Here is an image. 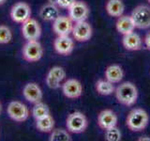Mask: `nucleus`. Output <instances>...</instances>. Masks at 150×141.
I'll return each mask as SVG.
<instances>
[{
  "mask_svg": "<svg viewBox=\"0 0 150 141\" xmlns=\"http://www.w3.org/2000/svg\"><path fill=\"white\" fill-rule=\"evenodd\" d=\"M147 1H148V2H149V3H150V0H147Z\"/></svg>",
  "mask_w": 150,
  "mask_h": 141,
  "instance_id": "nucleus-35",
  "label": "nucleus"
},
{
  "mask_svg": "<svg viewBox=\"0 0 150 141\" xmlns=\"http://www.w3.org/2000/svg\"><path fill=\"white\" fill-rule=\"evenodd\" d=\"M115 98L118 103L126 106H132L138 100V88L133 83L123 82L115 90Z\"/></svg>",
  "mask_w": 150,
  "mask_h": 141,
  "instance_id": "nucleus-1",
  "label": "nucleus"
},
{
  "mask_svg": "<svg viewBox=\"0 0 150 141\" xmlns=\"http://www.w3.org/2000/svg\"><path fill=\"white\" fill-rule=\"evenodd\" d=\"M104 137L107 141H120L122 138V133L119 128L114 126L105 130Z\"/></svg>",
  "mask_w": 150,
  "mask_h": 141,
  "instance_id": "nucleus-25",
  "label": "nucleus"
},
{
  "mask_svg": "<svg viewBox=\"0 0 150 141\" xmlns=\"http://www.w3.org/2000/svg\"><path fill=\"white\" fill-rule=\"evenodd\" d=\"M23 95L27 102H29L30 103H34V105L37 103L41 102L42 97H43L40 87L34 82L27 83L23 87Z\"/></svg>",
  "mask_w": 150,
  "mask_h": 141,
  "instance_id": "nucleus-14",
  "label": "nucleus"
},
{
  "mask_svg": "<svg viewBox=\"0 0 150 141\" xmlns=\"http://www.w3.org/2000/svg\"><path fill=\"white\" fill-rule=\"evenodd\" d=\"M1 110H2V106H1V103H0V113H1Z\"/></svg>",
  "mask_w": 150,
  "mask_h": 141,
  "instance_id": "nucleus-34",
  "label": "nucleus"
},
{
  "mask_svg": "<svg viewBox=\"0 0 150 141\" xmlns=\"http://www.w3.org/2000/svg\"><path fill=\"white\" fill-rule=\"evenodd\" d=\"M71 34L75 41L80 42H84L91 39V37L93 35V29L91 25L88 22L80 21L75 23Z\"/></svg>",
  "mask_w": 150,
  "mask_h": 141,
  "instance_id": "nucleus-8",
  "label": "nucleus"
},
{
  "mask_svg": "<svg viewBox=\"0 0 150 141\" xmlns=\"http://www.w3.org/2000/svg\"><path fill=\"white\" fill-rule=\"evenodd\" d=\"M57 2H58V0H48V3L54 4V5H57Z\"/></svg>",
  "mask_w": 150,
  "mask_h": 141,
  "instance_id": "nucleus-31",
  "label": "nucleus"
},
{
  "mask_svg": "<svg viewBox=\"0 0 150 141\" xmlns=\"http://www.w3.org/2000/svg\"><path fill=\"white\" fill-rule=\"evenodd\" d=\"M36 127L41 133H51L54 128V120L51 115L36 120Z\"/></svg>",
  "mask_w": 150,
  "mask_h": 141,
  "instance_id": "nucleus-21",
  "label": "nucleus"
},
{
  "mask_svg": "<svg viewBox=\"0 0 150 141\" xmlns=\"http://www.w3.org/2000/svg\"><path fill=\"white\" fill-rule=\"evenodd\" d=\"M96 90L97 92L102 96H109L115 93V88L114 84L108 81L106 79H100L96 82Z\"/></svg>",
  "mask_w": 150,
  "mask_h": 141,
  "instance_id": "nucleus-22",
  "label": "nucleus"
},
{
  "mask_svg": "<svg viewBox=\"0 0 150 141\" xmlns=\"http://www.w3.org/2000/svg\"><path fill=\"white\" fill-rule=\"evenodd\" d=\"M48 74L52 75V76H54V78H56L57 80H59L60 82H62L63 80L65 79L66 77V72L65 70L60 67V66H54V67L51 68Z\"/></svg>",
  "mask_w": 150,
  "mask_h": 141,
  "instance_id": "nucleus-27",
  "label": "nucleus"
},
{
  "mask_svg": "<svg viewBox=\"0 0 150 141\" xmlns=\"http://www.w3.org/2000/svg\"><path fill=\"white\" fill-rule=\"evenodd\" d=\"M73 26V21L69 16L59 15L53 23V30L57 36H66L72 32Z\"/></svg>",
  "mask_w": 150,
  "mask_h": 141,
  "instance_id": "nucleus-11",
  "label": "nucleus"
},
{
  "mask_svg": "<svg viewBox=\"0 0 150 141\" xmlns=\"http://www.w3.org/2000/svg\"><path fill=\"white\" fill-rule=\"evenodd\" d=\"M32 115L35 118V120H39L50 115V109L46 103L42 102L37 103L32 109Z\"/></svg>",
  "mask_w": 150,
  "mask_h": 141,
  "instance_id": "nucleus-24",
  "label": "nucleus"
},
{
  "mask_svg": "<svg viewBox=\"0 0 150 141\" xmlns=\"http://www.w3.org/2000/svg\"><path fill=\"white\" fill-rule=\"evenodd\" d=\"M76 1V0H58L57 2V6L61 9H69L71 5Z\"/></svg>",
  "mask_w": 150,
  "mask_h": 141,
  "instance_id": "nucleus-29",
  "label": "nucleus"
},
{
  "mask_svg": "<svg viewBox=\"0 0 150 141\" xmlns=\"http://www.w3.org/2000/svg\"><path fill=\"white\" fill-rule=\"evenodd\" d=\"M23 56L28 62H37L43 56V47L39 41H27L23 47Z\"/></svg>",
  "mask_w": 150,
  "mask_h": 141,
  "instance_id": "nucleus-5",
  "label": "nucleus"
},
{
  "mask_svg": "<svg viewBox=\"0 0 150 141\" xmlns=\"http://www.w3.org/2000/svg\"><path fill=\"white\" fill-rule=\"evenodd\" d=\"M145 137H146V136H142V138H139V140H145V139L150 140V137H148V138H145Z\"/></svg>",
  "mask_w": 150,
  "mask_h": 141,
  "instance_id": "nucleus-32",
  "label": "nucleus"
},
{
  "mask_svg": "<svg viewBox=\"0 0 150 141\" xmlns=\"http://www.w3.org/2000/svg\"><path fill=\"white\" fill-rule=\"evenodd\" d=\"M134 26L139 29H146L150 27V7L147 5H139L130 14Z\"/></svg>",
  "mask_w": 150,
  "mask_h": 141,
  "instance_id": "nucleus-4",
  "label": "nucleus"
},
{
  "mask_svg": "<svg viewBox=\"0 0 150 141\" xmlns=\"http://www.w3.org/2000/svg\"><path fill=\"white\" fill-rule=\"evenodd\" d=\"M117 121H118V118L111 109H104L98 115V125L104 131L111 127L116 126Z\"/></svg>",
  "mask_w": 150,
  "mask_h": 141,
  "instance_id": "nucleus-15",
  "label": "nucleus"
},
{
  "mask_svg": "<svg viewBox=\"0 0 150 141\" xmlns=\"http://www.w3.org/2000/svg\"><path fill=\"white\" fill-rule=\"evenodd\" d=\"M144 41L145 47H146L148 50H150V32H148L146 34V36L144 37Z\"/></svg>",
  "mask_w": 150,
  "mask_h": 141,
  "instance_id": "nucleus-30",
  "label": "nucleus"
},
{
  "mask_svg": "<svg viewBox=\"0 0 150 141\" xmlns=\"http://www.w3.org/2000/svg\"><path fill=\"white\" fill-rule=\"evenodd\" d=\"M22 34L26 41H38L41 35V27L36 19L29 18L22 24Z\"/></svg>",
  "mask_w": 150,
  "mask_h": 141,
  "instance_id": "nucleus-7",
  "label": "nucleus"
},
{
  "mask_svg": "<svg viewBox=\"0 0 150 141\" xmlns=\"http://www.w3.org/2000/svg\"><path fill=\"white\" fill-rule=\"evenodd\" d=\"M62 91L69 99H78L83 94V85L77 79L69 78L62 85Z\"/></svg>",
  "mask_w": 150,
  "mask_h": 141,
  "instance_id": "nucleus-12",
  "label": "nucleus"
},
{
  "mask_svg": "<svg viewBox=\"0 0 150 141\" xmlns=\"http://www.w3.org/2000/svg\"><path fill=\"white\" fill-rule=\"evenodd\" d=\"M105 79L112 84L120 83L124 77V70L118 64H112L108 66L105 70Z\"/></svg>",
  "mask_w": 150,
  "mask_h": 141,
  "instance_id": "nucleus-19",
  "label": "nucleus"
},
{
  "mask_svg": "<svg viewBox=\"0 0 150 141\" xmlns=\"http://www.w3.org/2000/svg\"><path fill=\"white\" fill-rule=\"evenodd\" d=\"M12 39L11 28L7 26L0 25V44H7Z\"/></svg>",
  "mask_w": 150,
  "mask_h": 141,
  "instance_id": "nucleus-26",
  "label": "nucleus"
},
{
  "mask_svg": "<svg viewBox=\"0 0 150 141\" xmlns=\"http://www.w3.org/2000/svg\"><path fill=\"white\" fill-rule=\"evenodd\" d=\"M11 20L18 24H23L29 18H31L30 6L25 2H17L12 6L11 9Z\"/></svg>",
  "mask_w": 150,
  "mask_h": 141,
  "instance_id": "nucleus-9",
  "label": "nucleus"
},
{
  "mask_svg": "<svg viewBox=\"0 0 150 141\" xmlns=\"http://www.w3.org/2000/svg\"><path fill=\"white\" fill-rule=\"evenodd\" d=\"M7 112L8 117L11 120L17 122L25 121L29 117V109L28 107L19 101H12L8 103Z\"/></svg>",
  "mask_w": 150,
  "mask_h": 141,
  "instance_id": "nucleus-6",
  "label": "nucleus"
},
{
  "mask_svg": "<svg viewBox=\"0 0 150 141\" xmlns=\"http://www.w3.org/2000/svg\"><path fill=\"white\" fill-rule=\"evenodd\" d=\"M89 13L90 9L87 4L83 1H75L69 9V17L75 23L86 21L89 16Z\"/></svg>",
  "mask_w": 150,
  "mask_h": 141,
  "instance_id": "nucleus-10",
  "label": "nucleus"
},
{
  "mask_svg": "<svg viewBox=\"0 0 150 141\" xmlns=\"http://www.w3.org/2000/svg\"><path fill=\"white\" fill-rule=\"evenodd\" d=\"M88 121L86 115L80 111L70 113L66 120V127L69 133L81 134L86 130Z\"/></svg>",
  "mask_w": 150,
  "mask_h": 141,
  "instance_id": "nucleus-3",
  "label": "nucleus"
},
{
  "mask_svg": "<svg viewBox=\"0 0 150 141\" xmlns=\"http://www.w3.org/2000/svg\"><path fill=\"white\" fill-rule=\"evenodd\" d=\"M54 47L56 53L63 56L70 55L74 49V41L69 35L66 36H57L54 40Z\"/></svg>",
  "mask_w": 150,
  "mask_h": 141,
  "instance_id": "nucleus-13",
  "label": "nucleus"
},
{
  "mask_svg": "<svg viewBox=\"0 0 150 141\" xmlns=\"http://www.w3.org/2000/svg\"><path fill=\"white\" fill-rule=\"evenodd\" d=\"M60 81L54 78V76H52L50 74H47L46 76V84L50 88L52 89H57L60 88Z\"/></svg>",
  "mask_w": 150,
  "mask_h": 141,
  "instance_id": "nucleus-28",
  "label": "nucleus"
},
{
  "mask_svg": "<svg viewBox=\"0 0 150 141\" xmlns=\"http://www.w3.org/2000/svg\"><path fill=\"white\" fill-rule=\"evenodd\" d=\"M115 27L116 30L122 35H127L131 32H134V29L136 28L130 15H121L117 18Z\"/></svg>",
  "mask_w": 150,
  "mask_h": 141,
  "instance_id": "nucleus-17",
  "label": "nucleus"
},
{
  "mask_svg": "<svg viewBox=\"0 0 150 141\" xmlns=\"http://www.w3.org/2000/svg\"><path fill=\"white\" fill-rule=\"evenodd\" d=\"M49 140L50 141H71L72 138L68 130L54 128V130L51 132Z\"/></svg>",
  "mask_w": 150,
  "mask_h": 141,
  "instance_id": "nucleus-23",
  "label": "nucleus"
},
{
  "mask_svg": "<svg viewBox=\"0 0 150 141\" xmlns=\"http://www.w3.org/2000/svg\"><path fill=\"white\" fill-rule=\"evenodd\" d=\"M105 9L110 16L118 18L123 15L125 5L122 0H108L105 5Z\"/></svg>",
  "mask_w": 150,
  "mask_h": 141,
  "instance_id": "nucleus-20",
  "label": "nucleus"
},
{
  "mask_svg": "<svg viewBox=\"0 0 150 141\" xmlns=\"http://www.w3.org/2000/svg\"><path fill=\"white\" fill-rule=\"evenodd\" d=\"M149 116L143 108H134L131 110L126 120V125L131 132H142L147 127Z\"/></svg>",
  "mask_w": 150,
  "mask_h": 141,
  "instance_id": "nucleus-2",
  "label": "nucleus"
},
{
  "mask_svg": "<svg viewBox=\"0 0 150 141\" xmlns=\"http://www.w3.org/2000/svg\"><path fill=\"white\" fill-rule=\"evenodd\" d=\"M60 15L57 5L47 3L40 9V17L46 22H54Z\"/></svg>",
  "mask_w": 150,
  "mask_h": 141,
  "instance_id": "nucleus-18",
  "label": "nucleus"
},
{
  "mask_svg": "<svg viewBox=\"0 0 150 141\" xmlns=\"http://www.w3.org/2000/svg\"><path fill=\"white\" fill-rule=\"evenodd\" d=\"M122 44L128 51H139L142 49L143 41L138 34H136L135 32H131L129 34L123 35Z\"/></svg>",
  "mask_w": 150,
  "mask_h": 141,
  "instance_id": "nucleus-16",
  "label": "nucleus"
},
{
  "mask_svg": "<svg viewBox=\"0 0 150 141\" xmlns=\"http://www.w3.org/2000/svg\"><path fill=\"white\" fill-rule=\"evenodd\" d=\"M6 1H7V0H0V6H1V5H3V4L6 3Z\"/></svg>",
  "mask_w": 150,
  "mask_h": 141,
  "instance_id": "nucleus-33",
  "label": "nucleus"
}]
</instances>
